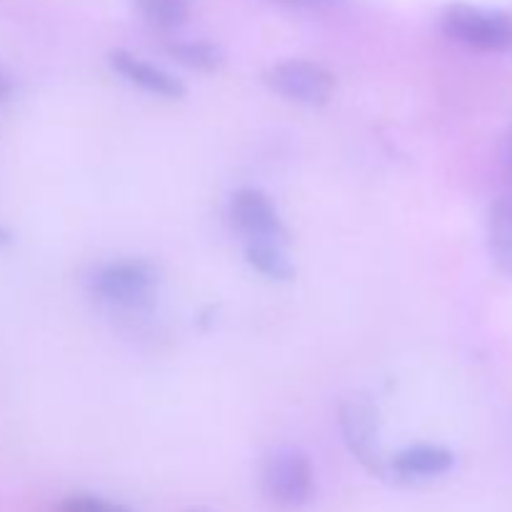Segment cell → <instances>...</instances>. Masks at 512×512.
Masks as SVG:
<instances>
[{
	"mask_svg": "<svg viewBox=\"0 0 512 512\" xmlns=\"http://www.w3.org/2000/svg\"><path fill=\"white\" fill-rule=\"evenodd\" d=\"M168 55L175 63L198 73H215L225 63L223 48L213 40H175L168 45Z\"/></svg>",
	"mask_w": 512,
	"mask_h": 512,
	"instance_id": "8fae6325",
	"label": "cell"
},
{
	"mask_svg": "<svg viewBox=\"0 0 512 512\" xmlns=\"http://www.w3.org/2000/svg\"><path fill=\"white\" fill-rule=\"evenodd\" d=\"M55 512H135L128 505L115 503L95 493H70L55 505Z\"/></svg>",
	"mask_w": 512,
	"mask_h": 512,
	"instance_id": "4fadbf2b",
	"label": "cell"
},
{
	"mask_svg": "<svg viewBox=\"0 0 512 512\" xmlns=\"http://www.w3.org/2000/svg\"><path fill=\"white\" fill-rule=\"evenodd\" d=\"M245 263L263 278L275 283H288L295 278V263L288 253V245L273 240H245Z\"/></svg>",
	"mask_w": 512,
	"mask_h": 512,
	"instance_id": "9c48e42d",
	"label": "cell"
},
{
	"mask_svg": "<svg viewBox=\"0 0 512 512\" xmlns=\"http://www.w3.org/2000/svg\"><path fill=\"white\" fill-rule=\"evenodd\" d=\"M503 160H505V168H508V173H510V178H512V130L508 133V138H505Z\"/></svg>",
	"mask_w": 512,
	"mask_h": 512,
	"instance_id": "9a60e30c",
	"label": "cell"
},
{
	"mask_svg": "<svg viewBox=\"0 0 512 512\" xmlns=\"http://www.w3.org/2000/svg\"><path fill=\"white\" fill-rule=\"evenodd\" d=\"M10 243H13V233H10L8 228H3V225H0V250L8 248Z\"/></svg>",
	"mask_w": 512,
	"mask_h": 512,
	"instance_id": "2e32d148",
	"label": "cell"
},
{
	"mask_svg": "<svg viewBox=\"0 0 512 512\" xmlns=\"http://www.w3.org/2000/svg\"><path fill=\"white\" fill-rule=\"evenodd\" d=\"M140 18L155 30H178L190 18V0H135Z\"/></svg>",
	"mask_w": 512,
	"mask_h": 512,
	"instance_id": "7c38bea8",
	"label": "cell"
},
{
	"mask_svg": "<svg viewBox=\"0 0 512 512\" xmlns=\"http://www.w3.org/2000/svg\"><path fill=\"white\" fill-rule=\"evenodd\" d=\"M108 65L123 83L133 85L140 93H148L153 98L180 100L185 95L183 80L175 78L170 70L130 53V50H110Z\"/></svg>",
	"mask_w": 512,
	"mask_h": 512,
	"instance_id": "ba28073f",
	"label": "cell"
},
{
	"mask_svg": "<svg viewBox=\"0 0 512 512\" xmlns=\"http://www.w3.org/2000/svg\"><path fill=\"white\" fill-rule=\"evenodd\" d=\"M303 3H328V0H303Z\"/></svg>",
	"mask_w": 512,
	"mask_h": 512,
	"instance_id": "e0dca14e",
	"label": "cell"
},
{
	"mask_svg": "<svg viewBox=\"0 0 512 512\" xmlns=\"http://www.w3.org/2000/svg\"><path fill=\"white\" fill-rule=\"evenodd\" d=\"M263 488L275 505L285 510L303 508L315 490L313 463L295 445H278L263 460Z\"/></svg>",
	"mask_w": 512,
	"mask_h": 512,
	"instance_id": "277c9868",
	"label": "cell"
},
{
	"mask_svg": "<svg viewBox=\"0 0 512 512\" xmlns=\"http://www.w3.org/2000/svg\"><path fill=\"white\" fill-rule=\"evenodd\" d=\"M15 93V80L13 75L8 73V70L0 65V108H3L5 103H10V98H13Z\"/></svg>",
	"mask_w": 512,
	"mask_h": 512,
	"instance_id": "5bb4252c",
	"label": "cell"
},
{
	"mask_svg": "<svg viewBox=\"0 0 512 512\" xmlns=\"http://www.w3.org/2000/svg\"><path fill=\"white\" fill-rule=\"evenodd\" d=\"M338 428L348 453L363 465L368 473L385 478L388 455L383 450L380 433V410L375 400L365 393H353L340 403Z\"/></svg>",
	"mask_w": 512,
	"mask_h": 512,
	"instance_id": "3957f363",
	"label": "cell"
},
{
	"mask_svg": "<svg viewBox=\"0 0 512 512\" xmlns=\"http://www.w3.org/2000/svg\"><path fill=\"white\" fill-rule=\"evenodd\" d=\"M488 248L500 273L512 278V193L500 195L488 213Z\"/></svg>",
	"mask_w": 512,
	"mask_h": 512,
	"instance_id": "30bf717a",
	"label": "cell"
},
{
	"mask_svg": "<svg viewBox=\"0 0 512 512\" xmlns=\"http://www.w3.org/2000/svg\"><path fill=\"white\" fill-rule=\"evenodd\" d=\"M160 270L145 258L103 263L90 275V293L108 308L148 310L158 300Z\"/></svg>",
	"mask_w": 512,
	"mask_h": 512,
	"instance_id": "6da1fadb",
	"label": "cell"
},
{
	"mask_svg": "<svg viewBox=\"0 0 512 512\" xmlns=\"http://www.w3.org/2000/svg\"><path fill=\"white\" fill-rule=\"evenodd\" d=\"M440 30L455 43L480 53H510L512 13L473 3H453L440 15Z\"/></svg>",
	"mask_w": 512,
	"mask_h": 512,
	"instance_id": "7a4b0ae2",
	"label": "cell"
},
{
	"mask_svg": "<svg viewBox=\"0 0 512 512\" xmlns=\"http://www.w3.org/2000/svg\"><path fill=\"white\" fill-rule=\"evenodd\" d=\"M455 453L445 445L435 443H415L408 448L398 450L393 458H388L385 478H395L398 483L415 485L430 483L443 475H448L455 468Z\"/></svg>",
	"mask_w": 512,
	"mask_h": 512,
	"instance_id": "52a82bcc",
	"label": "cell"
},
{
	"mask_svg": "<svg viewBox=\"0 0 512 512\" xmlns=\"http://www.w3.org/2000/svg\"><path fill=\"white\" fill-rule=\"evenodd\" d=\"M263 80L283 100L295 105H308V108L325 105L338 88L333 70L305 58L278 60L265 70Z\"/></svg>",
	"mask_w": 512,
	"mask_h": 512,
	"instance_id": "5b68a950",
	"label": "cell"
},
{
	"mask_svg": "<svg viewBox=\"0 0 512 512\" xmlns=\"http://www.w3.org/2000/svg\"><path fill=\"white\" fill-rule=\"evenodd\" d=\"M228 218L245 240H273L288 245V228L280 218L278 205L260 188L245 185L228 200Z\"/></svg>",
	"mask_w": 512,
	"mask_h": 512,
	"instance_id": "8992f818",
	"label": "cell"
}]
</instances>
